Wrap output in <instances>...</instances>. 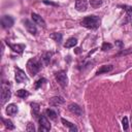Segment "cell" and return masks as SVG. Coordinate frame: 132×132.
<instances>
[{
	"label": "cell",
	"mask_w": 132,
	"mask_h": 132,
	"mask_svg": "<svg viewBox=\"0 0 132 132\" xmlns=\"http://www.w3.org/2000/svg\"><path fill=\"white\" fill-rule=\"evenodd\" d=\"M80 24L82 27L88 29H97L101 24V20L97 15H87L82 19Z\"/></svg>",
	"instance_id": "1"
},
{
	"label": "cell",
	"mask_w": 132,
	"mask_h": 132,
	"mask_svg": "<svg viewBox=\"0 0 132 132\" xmlns=\"http://www.w3.org/2000/svg\"><path fill=\"white\" fill-rule=\"evenodd\" d=\"M40 69H41V60H38L37 58H33L27 62V70L32 76L36 75L40 71Z\"/></svg>",
	"instance_id": "2"
},
{
	"label": "cell",
	"mask_w": 132,
	"mask_h": 132,
	"mask_svg": "<svg viewBox=\"0 0 132 132\" xmlns=\"http://www.w3.org/2000/svg\"><path fill=\"white\" fill-rule=\"evenodd\" d=\"M9 81H6V82H2L1 85V94H0V98H1V103L4 104L7 100L10 99L11 97V91L9 89Z\"/></svg>",
	"instance_id": "3"
},
{
	"label": "cell",
	"mask_w": 132,
	"mask_h": 132,
	"mask_svg": "<svg viewBox=\"0 0 132 132\" xmlns=\"http://www.w3.org/2000/svg\"><path fill=\"white\" fill-rule=\"evenodd\" d=\"M55 78H56V80L58 81V84L62 88H65L68 85V77H67V74H66L65 71H58V72H56Z\"/></svg>",
	"instance_id": "4"
},
{
	"label": "cell",
	"mask_w": 132,
	"mask_h": 132,
	"mask_svg": "<svg viewBox=\"0 0 132 132\" xmlns=\"http://www.w3.org/2000/svg\"><path fill=\"white\" fill-rule=\"evenodd\" d=\"M38 122H39V131L41 132H47L51 130V124L43 114H39L38 117Z\"/></svg>",
	"instance_id": "5"
},
{
	"label": "cell",
	"mask_w": 132,
	"mask_h": 132,
	"mask_svg": "<svg viewBox=\"0 0 132 132\" xmlns=\"http://www.w3.org/2000/svg\"><path fill=\"white\" fill-rule=\"evenodd\" d=\"M14 78H15V81L19 82V84H22L24 81H28L29 80V78L26 75L25 71H23L19 67H15V76H14Z\"/></svg>",
	"instance_id": "6"
},
{
	"label": "cell",
	"mask_w": 132,
	"mask_h": 132,
	"mask_svg": "<svg viewBox=\"0 0 132 132\" xmlns=\"http://www.w3.org/2000/svg\"><path fill=\"white\" fill-rule=\"evenodd\" d=\"M13 23H14V20L11 15H3L1 18V25L3 28H10L13 26Z\"/></svg>",
	"instance_id": "7"
},
{
	"label": "cell",
	"mask_w": 132,
	"mask_h": 132,
	"mask_svg": "<svg viewBox=\"0 0 132 132\" xmlns=\"http://www.w3.org/2000/svg\"><path fill=\"white\" fill-rule=\"evenodd\" d=\"M23 23H24V26L26 27L27 31H28L30 34H32V35H36V34H37V29H36V26L34 25V24H35L34 22L32 23V22L29 21V20H24Z\"/></svg>",
	"instance_id": "8"
},
{
	"label": "cell",
	"mask_w": 132,
	"mask_h": 132,
	"mask_svg": "<svg viewBox=\"0 0 132 132\" xmlns=\"http://www.w3.org/2000/svg\"><path fill=\"white\" fill-rule=\"evenodd\" d=\"M68 109H69L70 112H72V113H74L75 116H78V117L82 116V112H84L81 107L76 103H70L68 105Z\"/></svg>",
	"instance_id": "9"
},
{
	"label": "cell",
	"mask_w": 132,
	"mask_h": 132,
	"mask_svg": "<svg viewBox=\"0 0 132 132\" xmlns=\"http://www.w3.org/2000/svg\"><path fill=\"white\" fill-rule=\"evenodd\" d=\"M31 16H32L33 22H34L36 25H39V26L42 27V28H46V24H45L44 20H43L39 14H37V13H35V12H32V13H31Z\"/></svg>",
	"instance_id": "10"
},
{
	"label": "cell",
	"mask_w": 132,
	"mask_h": 132,
	"mask_svg": "<svg viewBox=\"0 0 132 132\" xmlns=\"http://www.w3.org/2000/svg\"><path fill=\"white\" fill-rule=\"evenodd\" d=\"M65 103V99L62 96H55L50 99V105L51 106H58Z\"/></svg>",
	"instance_id": "11"
},
{
	"label": "cell",
	"mask_w": 132,
	"mask_h": 132,
	"mask_svg": "<svg viewBox=\"0 0 132 132\" xmlns=\"http://www.w3.org/2000/svg\"><path fill=\"white\" fill-rule=\"evenodd\" d=\"M88 7L87 0H76L75 1V9L77 11H86Z\"/></svg>",
	"instance_id": "12"
},
{
	"label": "cell",
	"mask_w": 132,
	"mask_h": 132,
	"mask_svg": "<svg viewBox=\"0 0 132 132\" xmlns=\"http://www.w3.org/2000/svg\"><path fill=\"white\" fill-rule=\"evenodd\" d=\"M7 45H8L13 52H15V53H18V54H22V53L24 52L25 47H26L25 44H13V43H9L8 41H7Z\"/></svg>",
	"instance_id": "13"
},
{
	"label": "cell",
	"mask_w": 132,
	"mask_h": 132,
	"mask_svg": "<svg viewBox=\"0 0 132 132\" xmlns=\"http://www.w3.org/2000/svg\"><path fill=\"white\" fill-rule=\"evenodd\" d=\"M5 111H6V113H7L8 116H14V114H16L18 111H19V109H18V105L14 104V103L8 104V105L6 106Z\"/></svg>",
	"instance_id": "14"
},
{
	"label": "cell",
	"mask_w": 132,
	"mask_h": 132,
	"mask_svg": "<svg viewBox=\"0 0 132 132\" xmlns=\"http://www.w3.org/2000/svg\"><path fill=\"white\" fill-rule=\"evenodd\" d=\"M113 70V66L112 65H102L97 71H96V75H100V74H103V73H107V72H110Z\"/></svg>",
	"instance_id": "15"
},
{
	"label": "cell",
	"mask_w": 132,
	"mask_h": 132,
	"mask_svg": "<svg viewBox=\"0 0 132 132\" xmlns=\"http://www.w3.org/2000/svg\"><path fill=\"white\" fill-rule=\"evenodd\" d=\"M61 122H62V124L65 126V127H67L68 129H69V131L70 132H77L78 131V129H77V127L74 125V124H72V123H70L69 121H67V120H65L64 118H62L61 119Z\"/></svg>",
	"instance_id": "16"
},
{
	"label": "cell",
	"mask_w": 132,
	"mask_h": 132,
	"mask_svg": "<svg viewBox=\"0 0 132 132\" xmlns=\"http://www.w3.org/2000/svg\"><path fill=\"white\" fill-rule=\"evenodd\" d=\"M77 44V39L75 37H70L67 39V41L64 43V47L66 48H70V47H74Z\"/></svg>",
	"instance_id": "17"
},
{
	"label": "cell",
	"mask_w": 132,
	"mask_h": 132,
	"mask_svg": "<svg viewBox=\"0 0 132 132\" xmlns=\"http://www.w3.org/2000/svg\"><path fill=\"white\" fill-rule=\"evenodd\" d=\"M52 56H53V53H51V52H46V53H44V54L42 55L41 61L43 62L44 65H48V64H50V61H51Z\"/></svg>",
	"instance_id": "18"
},
{
	"label": "cell",
	"mask_w": 132,
	"mask_h": 132,
	"mask_svg": "<svg viewBox=\"0 0 132 132\" xmlns=\"http://www.w3.org/2000/svg\"><path fill=\"white\" fill-rule=\"evenodd\" d=\"M50 37H51L52 39H54L55 41H57L58 43H61L62 38H63V34L60 33V32H54V33H52V34L50 35Z\"/></svg>",
	"instance_id": "19"
},
{
	"label": "cell",
	"mask_w": 132,
	"mask_h": 132,
	"mask_svg": "<svg viewBox=\"0 0 132 132\" xmlns=\"http://www.w3.org/2000/svg\"><path fill=\"white\" fill-rule=\"evenodd\" d=\"M45 116H46L48 119H51V120H56V119H57V112H56L54 109H52V108L45 109Z\"/></svg>",
	"instance_id": "20"
},
{
	"label": "cell",
	"mask_w": 132,
	"mask_h": 132,
	"mask_svg": "<svg viewBox=\"0 0 132 132\" xmlns=\"http://www.w3.org/2000/svg\"><path fill=\"white\" fill-rule=\"evenodd\" d=\"M1 120H2V122H3V124H4L6 129H8V130H13L14 129V125L10 120H6V119H3V118Z\"/></svg>",
	"instance_id": "21"
},
{
	"label": "cell",
	"mask_w": 132,
	"mask_h": 132,
	"mask_svg": "<svg viewBox=\"0 0 132 132\" xmlns=\"http://www.w3.org/2000/svg\"><path fill=\"white\" fill-rule=\"evenodd\" d=\"M29 95H30V93L27 90H25V89H21V90L16 91V96L20 97V98H26Z\"/></svg>",
	"instance_id": "22"
},
{
	"label": "cell",
	"mask_w": 132,
	"mask_h": 132,
	"mask_svg": "<svg viewBox=\"0 0 132 132\" xmlns=\"http://www.w3.org/2000/svg\"><path fill=\"white\" fill-rule=\"evenodd\" d=\"M30 105H31V107H32V113L34 114V116H37L38 114V112H39V104L38 103H36V102H31L30 103Z\"/></svg>",
	"instance_id": "23"
},
{
	"label": "cell",
	"mask_w": 132,
	"mask_h": 132,
	"mask_svg": "<svg viewBox=\"0 0 132 132\" xmlns=\"http://www.w3.org/2000/svg\"><path fill=\"white\" fill-rule=\"evenodd\" d=\"M119 7L123 8V9L127 12L128 18L131 19V16H132V6H129V5H119Z\"/></svg>",
	"instance_id": "24"
},
{
	"label": "cell",
	"mask_w": 132,
	"mask_h": 132,
	"mask_svg": "<svg viewBox=\"0 0 132 132\" xmlns=\"http://www.w3.org/2000/svg\"><path fill=\"white\" fill-rule=\"evenodd\" d=\"M103 3V0H90V4L93 8H98Z\"/></svg>",
	"instance_id": "25"
},
{
	"label": "cell",
	"mask_w": 132,
	"mask_h": 132,
	"mask_svg": "<svg viewBox=\"0 0 132 132\" xmlns=\"http://www.w3.org/2000/svg\"><path fill=\"white\" fill-rule=\"evenodd\" d=\"M132 53V48H127V50H122L121 52H119L116 57H121V56H125V55H129Z\"/></svg>",
	"instance_id": "26"
},
{
	"label": "cell",
	"mask_w": 132,
	"mask_h": 132,
	"mask_svg": "<svg viewBox=\"0 0 132 132\" xmlns=\"http://www.w3.org/2000/svg\"><path fill=\"white\" fill-rule=\"evenodd\" d=\"M122 126H123V129L125 131H127L129 129V122H128V118L127 117H124L123 120H122Z\"/></svg>",
	"instance_id": "27"
},
{
	"label": "cell",
	"mask_w": 132,
	"mask_h": 132,
	"mask_svg": "<svg viewBox=\"0 0 132 132\" xmlns=\"http://www.w3.org/2000/svg\"><path fill=\"white\" fill-rule=\"evenodd\" d=\"M45 81H46V79H45V78H43V77L39 78V79L35 82V89H39V88H40V87H41Z\"/></svg>",
	"instance_id": "28"
},
{
	"label": "cell",
	"mask_w": 132,
	"mask_h": 132,
	"mask_svg": "<svg viewBox=\"0 0 132 132\" xmlns=\"http://www.w3.org/2000/svg\"><path fill=\"white\" fill-rule=\"evenodd\" d=\"M111 48H112V44L109 43V42H104L101 46L102 51H108V50H111Z\"/></svg>",
	"instance_id": "29"
},
{
	"label": "cell",
	"mask_w": 132,
	"mask_h": 132,
	"mask_svg": "<svg viewBox=\"0 0 132 132\" xmlns=\"http://www.w3.org/2000/svg\"><path fill=\"white\" fill-rule=\"evenodd\" d=\"M26 130H27V131H29V132H34V131H35V127H34V124H32V123H28Z\"/></svg>",
	"instance_id": "30"
},
{
	"label": "cell",
	"mask_w": 132,
	"mask_h": 132,
	"mask_svg": "<svg viewBox=\"0 0 132 132\" xmlns=\"http://www.w3.org/2000/svg\"><path fill=\"white\" fill-rule=\"evenodd\" d=\"M43 3H45V4H50V5H54V6H58L57 3H54V2H51V1H47V0H43Z\"/></svg>",
	"instance_id": "31"
},
{
	"label": "cell",
	"mask_w": 132,
	"mask_h": 132,
	"mask_svg": "<svg viewBox=\"0 0 132 132\" xmlns=\"http://www.w3.org/2000/svg\"><path fill=\"white\" fill-rule=\"evenodd\" d=\"M116 45H118V46L122 47V46H123V42H122L121 40H118V41H116Z\"/></svg>",
	"instance_id": "32"
},
{
	"label": "cell",
	"mask_w": 132,
	"mask_h": 132,
	"mask_svg": "<svg viewBox=\"0 0 132 132\" xmlns=\"http://www.w3.org/2000/svg\"><path fill=\"white\" fill-rule=\"evenodd\" d=\"M80 52H81V51H80V48H79V47H77V48H75V51H74V53H75V54H79Z\"/></svg>",
	"instance_id": "33"
}]
</instances>
